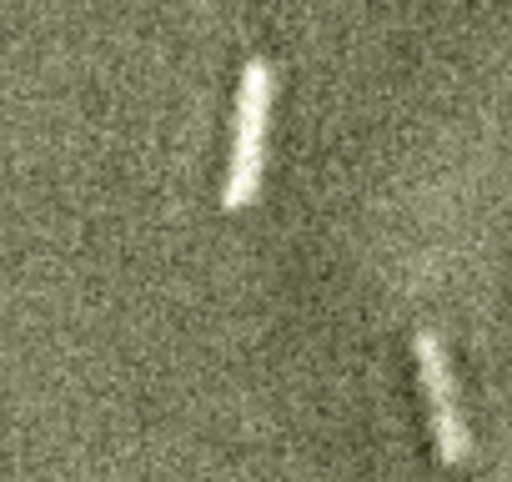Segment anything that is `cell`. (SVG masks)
<instances>
[{"instance_id": "1", "label": "cell", "mask_w": 512, "mask_h": 482, "mask_svg": "<svg viewBox=\"0 0 512 482\" xmlns=\"http://www.w3.org/2000/svg\"><path fill=\"white\" fill-rule=\"evenodd\" d=\"M272 66L262 56H251L236 86V126H231V161H226V181H221V206L241 211L262 191V171H267V121H272Z\"/></svg>"}, {"instance_id": "2", "label": "cell", "mask_w": 512, "mask_h": 482, "mask_svg": "<svg viewBox=\"0 0 512 482\" xmlns=\"http://www.w3.org/2000/svg\"><path fill=\"white\" fill-rule=\"evenodd\" d=\"M412 362H417V387H422V402H427L432 452H437L442 467H462L467 452H472V432H467V417H462V402H457L447 342L432 327H417L412 332Z\"/></svg>"}]
</instances>
